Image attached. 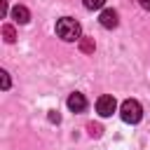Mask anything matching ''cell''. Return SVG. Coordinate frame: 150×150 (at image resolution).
Listing matches in <instances>:
<instances>
[{"mask_svg":"<svg viewBox=\"0 0 150 150\" xmlns=\"http://www.w3.org/2000/svg\"><path fill=\"white\" fill-rule=\"evenodd\" d=\"M0 80H2V89H9V75H7V70H0Z\"/></svg>","mask_w":150,"mask_h":150,"instance_id":"cell-11","label":"cell"},{"mask_svg":"<svg viewBox=\"0 0 150 150\" xmlns=\"http://www.w3.org/2000/svg\"><path fill=\"white\" fill-rule=\"evenodd\" d=\"M87 129H89V134H91L94 138H96V136H101V124H94V122H91Z\"/></svg>","mask_w":150,"mask_h":150,"instance_id":"cell-10","label":"cell"},{"mask_svg":"<svg viewBox=\"0 0 150 150\" xmlns=\"http://www.w3.org/2000/svg\"><path fill=\"white\" fill-rule=\"evenodd\" d=\"M0 14L7 16V2H5V0H0Z\"/></svg>","mask_w":150,"mask_h":150,"instance_id":"cell-12","label":"cell"},{"mask_svg":"<svg viewBox=\"0 0 150 150\" xmlns=\"http://www.w3.org/2000/svg\"><path fill=\"white\" fill-rule=\"evenodd\" d=\"M80 49H82L84 54H91V52H94V38H82V40H80Z\"/></svg>","mask_w":150,"mask_h":150,"instance_id":"cell-8","label":"cell"},{"mask_svg":"<svg viewBox=\"0 0 150 150\" xmlns=\"http://www.w3.org/2000/svg\"><path fill=\"white\" fill-rule=\"evenodd\" d=\"M98 23H101L103 28H115V26L120 23L117 12H115V9H103V12H101V16H98Z\"/></svg>","mask_w":150,"mask_h":150,"instance_id":"cell-4","label":"cell"},{"mask_svg":"<svg viewBox=\"0 0 150 150\" xmlns=\"http://www.w3.org/2000/svg\"><path fill=\"white\" fill-rule=\"evenodd\" d=\"M120 115H122V120H124V122L136 124V122H141V117H143V108H141V103H138V101L127 98V101L120 105Z\"/></svg>","mask_w":150,"mask_h":150,"instance_id":"cell-2","label":"cell"},{"mask_svg":"<svg viewBox=\"0 0 150 150\" xmlns=\"http://www.w3.org/2000/svg\"><path fill=\"white\" fill-rule=\"evenodd\" d=\"M115 108H117V101H115L112 96H98V101H96V112H98L101 117H110V115L115 112Z\"/></svg>","mask_w":150,"mask_h":150,"instance_id":"cell-3","label":"cell"},{"mask_svg":"<svg viewBox=\"0 0 150 150\" xmlns=\"http://www.w3.org/2000/svg\"><path fill=\"white\" fill-rule=\"evenodd\" d=\"M82 2H84V7H87V9H101L105 0H82Z\"/></svg>","mask_w":150,"mask_h":150,"instance_id":"cell-9","label":"cell"},{"mask_svg":"<svg viewBox=\"0 0 150 150\" xmlns=\"http://www.w3.org/2000/svg\"><path fill=\"white\" fill-rule=\"evenodd\" d=\"M138 5H141L143 9H150V0H138Z\"/></svg>","mask_w":150,"mask_h":150,"instance_id":"cell-14","label":"cell"},{"mask_svg":"<svg viewBox=\"0 0 150 150\" xmlns=\"http://www.w3.org/2000/svg\"><path fill=\"white\" fill-rule=\"evenodd\" d=\"M56 33H59V38L66 40V42L82 40V28H80V23H77L75 19H70V16H63V19L56 21Z\"/></svg>","mask_w":150,"mask_h":150,"instance_id":"cell-1","label":"cell"},{"mask_svg":"<svg viewBox=\"0 0 150 150\" xmlns=\"http://www.w3.org/2000/svg\"><path fill=\"white\" fill-rule=\"evenodd\" d=\"M12 19H14L16 23H28V21H30V12H28L23 5H16V7H12Z\"/></svg>","mask_w":150,"mask_h":150,"instance_id":"cell-6","label":"cell"},{"mask_svg":"<svg viewBox=\"0 0 150 150\" xmlns=\"http://www.w3.org/2000/svg\"><path fill=\"white\" fill-rule=\"evenodd\" d=\"M2 38H5V42H14L16 40V30H14V26H9V23H5L2 26Z\"/></svg>","mask_w":150,"mask_h":150,"instance_id":"cell-7","label":"cell"},{"mask_svg":"<svg viewBox=\"0 0 150 150\" xmlns=\"http://www.w3.org/2000/svg\"><path fill=\"white\" fill-rule=\"evenodd\" d=\"M68 108H70L73 112H82V110L87 108V98H84V94H80V91L70 94V96H68Z\"/></svg>","mask_w":150,"mask_h":150,"instance_id":"cell-5","label":"cell"},{"mask_svg":"<svg viewBox=\"0 0 150 150\" xmlns=\"http://www.w3.org/2000/svg\"><path fill=\"white\" fill-rule=\"evenodd\" d=\"M49 120H52V122H59V120H61V115H59L56 110H52V112H49Z\"/></svg>","mask_w":150,"mask_h":150,"instance_id":"cell-13","label":"cell"}]
</instances>
